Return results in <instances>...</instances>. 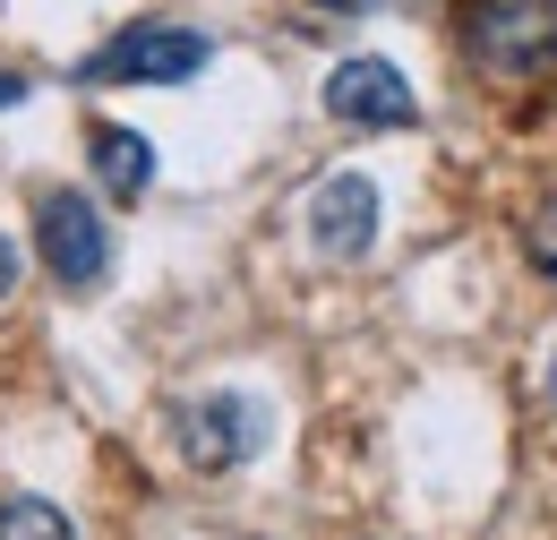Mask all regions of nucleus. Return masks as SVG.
I'll return each instance as SVG.
<instances>
[{
	"label": "nucleus",
	"instance_id": "obj_1",
	"mask_svg": "<svg viewBox=\"0 0 557 540\" xmlns=\"http://www.w3.org/2000/svg\"><path fill=\"white\" fill-rule=\"evenodd\" d=\"M214 61V44L198 26H172V17H129L103 52H86V86H181Z\"/></svg>",
	"mask_w": 557,
	"mask_h": 540
},
{
	"label": "nucleus",
	"instance_id": "obj_2",
	"mask_svg": "<svg viewBox=\"0 0 557 540\" xmlns=\"http://www.w3.org/2000/svg\"><path fill=\"white\" fill-rule=\"evenodd\" d=\"M463 52L488 77H532L557 61V0H463Z\"/></svg>",
	"mask_w": 557,
	"mask_h": 540
},
{
	"label": "nucleus",
	"instance_id": "obj_3",
	"mask_svg": "<svg viewBox=\"0 0 557 540\" xmlns=\"http://www.w3.org/2000/svg\"><path fill=\"white\" fill-rule=\"evenodd\" d=\"M35 258L61 274L70 292H95L112 274V223H103V206L77 198V189H44L35 198Z\"/></svg>",
	"mask_w": 557,
	"mask_h": 540
},
{
	"label": "nucleus",
	"instance_id": "obj_4",
	"mask_svg": "<svg viewBox=\"0 0 557 540\" xmlns=\"http://www.w3.org/2000/svg\"><path fill=\"white\" fill-rule=\"evenodd\" d=\"M326 112H335L344 130H412L420 95H412V77H404L395 61L360 52V61H335V77H326Z\"/></svg>",
	"mask_w": 557,
	"mask_h": 540
},
{
	"label": "nucleus",
	"instance_id": "obj_5",
	"mask_svg": "<svg viewBox=\"0 0 557 540\" xmlns=\"http://www.w3.org/2000/svg\"><path fill=\"white\" fill-rule=\"evenodd\" d=\"M258 446H267V404H258V395L181 404V455H189L198 472H240Z\"/></svg>",
	"mask_w": 557,
	"mask_h": 540
},
{
	"label": "nucleus",
	"instance_id": "obj_6",
	"mask_svg": "<svg viewBox=\"0 0 557 540\" xmlns=\"http://www.w3.org/2000/svg\"><path fill=\"white\" fill-rule=\"evenodd\" d=\"M377 181L369 172H335L309 189V249L318 258H369L377 249Z\"/></svg>",
	"mask_w": 557,
	"mask_h": 540
},
{
	"label": "nucleus",
	"instance_id": "obj_7",
	"mask_svg": "<svg viewBox=\"0 0 557 540\" xmlns=\"http://www.w3.org/2000/svg\"><path fill=\"white\" fill-rule=\"evenodd\" d=\"M95 181H103V198H146L154 189V146L138 130H95Z\"/></svg>",
	"mask_w": 557,
	"mask_h": 540
},
{
	"label": "nucleus",
	"instance_id": "obj_8",
	"mask_svg": "<svg viewBox=\"0 0 557 540\" xmlns=\"http://www.w3.org/2000/svg\"><path fill=\"white\" fill-rule=\"evenodd\" d=\"M0 540H77L52 498H0Z\"/></svg>",
	"mask_w": 557,
	"mask_h": 540
},
{
	"label": "nucleus",
	"instance_id": "obj_9",
	"mask_svg": "<svg viewBox=\"0 0 557 540\" xmlns=\"http://www.w3.org/2000/svg\"><path fill=\"white\" fill-rule=\"evenodd\" d=\"M523 249H532V267L557 283V198H541V214H532V232H523Z\"/></svg>",
	"mask_w": 557,
	"mask_h": 540
},
{
	"label": "nucleus",
	"instance_id": "obj_10",
	"mask_svg": "<svg viewBox=\"0 0 557 540\" xmlns=\"http://www.w3.org/2000/svg\"><path fill=\"white\" fill-rule=\"evenodd\" d=\"M9 292H17V249L0 241V300H9Z\"/></svg>",
	"mask_w": 557,
	"mask_h": 540
},
{
	"label": "nucleus",
	"instance_id": "obj_11",
	"mask_svg": "<svg viewBox=\"0 0 557 540\" xmlns=\"http://www.w3.org/2000/svg\"><path fill=\"white\" fill-rule=\"evenodd\" d=\"M0 103H26V77H9V69H0Z\"/></svg>",
	"mask_w": 557,
	"mask_h": 540
},
{
	"label": "nucleus",
	"instance_id": "obj_12",
	"mask_svg": "<svg viewBox=\"0 0 557 540\" xmlns=\"http://www.w3.org/2000/svg\"><path fill=\"white\" fill-rule=\"evenodd\" d=\"M318 9H369V0H318Z\"/></svg>",
	"mask_w": 557,
	"mask_h": 540
},
{
	"label": "nucleus",
	"instance_id": "obj_13",
	"mask_svg": "<svg viewBox=\"0 0 557 540\" xmlns=\"http://www.w3.org/2000/svg\"><path fill=\"white\" fill-rule=\"evenodd\" d=\"M549 395H557V360H549Z\"/></svg>",
	"mask_w": 557,
	"mask_h": 540
}]
</instances>
